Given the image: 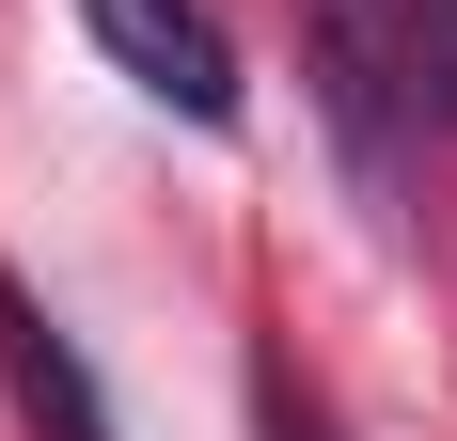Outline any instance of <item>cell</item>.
Here are the masks:
<instances>
[{
    "label": "cell",
    "mask_w": 457,
    "mask_h": 441,
    "mask_svg": "<svg viewBox=\"0 0 457 441\" xmlns=\"http://www.w3.org/2000/svg\"><path fill=\"white\" fill-rule=\"evenodd\" d=\"M269 441H316V410H284V379H269Z\"/></svg>",
    "instance_id": "obj_5"
},
{
    "label": "cell",
    "mask_w": 457,
    "mask_h": 441,
    "mask_svg": "<svg viewBox=\"0 0 457 441\" xmlns=\"http://www.w3.org/2000/svg\"><path fill=\"white\" fill-rule=\"evenodd\" d=\"M395 111L457 127V0H395Z\"/></svg>",
    "instance_id": "obj_4"
},
{
    "label": "cell",
    "mask_w": 457,
    "mask_h": 441,
    "mask_svg": "<svg viewBox=\"0 0 457 441\" xmlns=\"http://www.w3.org/2000/svg\"><path fill=\"white\" fill-rule=\"evenodd\" d=\"M79 16H95V47H111L158 111L237 127V47H221V16H205V0H79Z\"/></svg>",
    "instance_id": "obj_1"
},
{
    "label": "cell",
    "mask_w": 457,
    "mask_h": 441,
    "mask_svg": "<svg viewBox=\"0 0 457 441\" xmlns=\"http://www.w3.org/2000/svg\"><path fill=\"white\" fill-rule=\"evenodd\" d=\"M0 362H16V395H32V426H47V441H111V410H95L79 347H63V331L16 300V284H0Z\"/></svg>",
    "instance_id": "obj_2"
},
{
    "label": "cell",
    "mask_w": 457,
    "mask_h": 441,
    "mask_svg": "<svg viewBox=\"0 0 457 441\" xmlns=\"http://www.w3.org/2000/svg\"><path fill=\"white\" fill-rule=\"evenodd\" d=\"M316 63H331V111L347 127H395V0H316Z\"/></svg>",
    "instance_id": "obj_3"
}]
</instances>
